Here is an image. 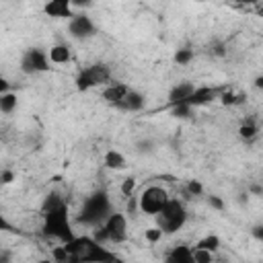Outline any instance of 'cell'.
<instances>
[{
  "label": "cell",
  "mask_w": 263,
  "mask_h": 263,
  "mask_svg": "<svg viewBox=\"0 0 263 263\" xmlns=\"http://www.w3.org/2000/svg\"><path fill=\"white\" fill-rule=\"evenodd\" d=\"M43 232L47 236H53V238L62 240V242H68V240L74 238L70 216H68V205L66 203L43 214Z\"/></svg>",
  "instance_id": "obj_1"
},
{
  "label": "cell",
  "mask_w": 263,
  "mask_h": 263,
  "mask_svg": "<svg viewBox=\"0 0 263 263\" xmlns=\"http://www.w3.org/2000/svg\"><path fill=\"white\" fill-rule=\"evenodd\" d=\"M109 214H111L109 195L105 191H97L90 197H86V201L82 203L78 220L84 222V224H99V222H105V218Z\"/></svg>",
  "instance_id": "obj_2"
},
{
  "label": "cell",
  "mask_w": 263,
  "mask_h": 263,
  "mask_svg": "<svg viewBox=\"0 0 263 263\" xmlns=\"http://www.w3.org/2000/svg\"><path fill=\"white\" fill-rule=\"evenodd\" d=\"M156 222L164 234H173L181 230L183 224L187 222V210L179 199H168L166 205L160 210V214H156Z\"/></svg>",
  "instance_id": "obj_3"
},
{
  "label": "cell",
  "mask_w": 263,
  "mask_h": 263,
  "mask_svg": "<svg viewBox=\"0 0 263 263\" xmlns=\"http://www.w3.org/2000/svg\"><path fill=\"white\" fill-rule=\"evenodd\" d=\"M168 199L171 197H168V193L162 187L150 185L140 195V212L146 214V216H156V214H160V210L166 205Z\"/></svg>",
  "instance_id": "obj_4"
},
{
  "label": "cell",
  "mask_w": 263,
  "mask_h": 263,
  "mask_svg": "<svg viewBox=\"0 0 263 263\" xmlns=\"http://www.w3.org/2000/svg\"><path fill=\"white\" fill-rule=\"evenodd\" d=\"M49 53L39 49V47H31L21 55V70L25 74H39V72H47L49 70Z\"/></svg>",
  "instance_id": "obj_5"
},
{
  "label": "cell",
  "mask_w": 263,
  "mask_h": 263,
  "mask_svg": "<svg viewBox=\"0 0 263 263\" xmlns=\"http://www.w3.org/2000/svg\"><path fill=\"white\" fill-rule=\"evenodd\" d=\"M105 228L109 232V242L113 245H121L127 238V216L123 212H111L105 218Z\"/></svg>",
  "instance_id": "obj_6"
},
{
  "label": "cell",
  "mask_w": 263,
  "mask_h": 263,
  "mask_svg": "<svg viewBox=\"0 0 263 263\" xmlns=\"http://www.w3.org/2000/svg\"><path fill=\"white\" fill-rule=\"evenodd\" d=\"M68 33L74 39H88V37H92L97 33V27L90 21V16L80 12V14H72V18L68 23Z\"/></svg>",
  "instance_id": "obj_7"
},
{
  "label": "cell",
  "mask_w": 263,
  "mask_h": 263,
  "mask_svg": "<svg viewBox=\"0 0 263 263\" xmlns=\"http://www.w3.org/2000/svg\"><path fill=\"white\" fill-rule=\"evenodd\" d=\"M222 92L224 88H218V86H195V90L189 95V99H185V103H189L191 107H201L220 99Z\"/></svg>",
  "instance_id": "obj_8"
},
{
  "label": "cell",
  "mask_w": 263,
  "mask_h": 263,
  "mask_svg": "<svg viewBox=\"0 0 263 263\" xmlns=\"http://www.w3.org/2000/svg\"><path fill=\"white\" fill-rule=\"evenodd\" d=\"M72 0H47L43 12L51 18H72Z\"/></svg>",
  "instance_id": "obj_9"
},
{
  "label": "cell",
  "mask_w": 263,
  "mask_h": 263,
  "mask_svg": "<svg viewBox=\"0 0 263 263\" xmlns=\"http://www.w3.org/2000/svg\"><path fill=\"white\" fill-rule=\"evenodd\" d=\"M127 90H129V86L123 84V82H109V84L105 86V90H103V99H105V103H109L111 107H117V105L123 101V97L127 95Z\"/></svg>",
  "instance_id": "obj_10"
},
{
  "label": "cell",
  "mask_w": 263,
  "mask_h": 263,
  "mask_svg": "<svg viewBox=\"0 0 263 263\" xmlns=\"http://www.w3.org/2000/svg\"><path fill=\"white\" fill-rule=\"evenodd\" d=\"M117 259V255L115 253H111V251H107L101 242H92L90 247H88V251L84 253V257H82V261H95V263H109V261H115Z\"/></svg>",
  "instance_id": "obj_11"
},
{
  "label": "cell",
  "mask_w": 263,
  "mask_h": 263,
  "mask_svg": "<svg viewBox=\"0 0 263 263\" xmlns=\"http://www.w3.org/2000/svg\"><path fill=\"white\" fill-rule=\"evenodd\" d=\"M144 105H146V99H144V95L140 92V90H134V88H129L127 90V95L123 97V101L115 107V109H123V111H142L144 109Z\"/></svg>",
  "instance_id": "obj_12"
},
{
  "label": "cell",
  "mask_w": 263,
  "mask_h": 263,
  "mask_svg": "<svg viewBox=\"0 0 263 263\" xmlns=\"http://www.w3.org/2000/svg\"><path fill=\"white\" fill-rule=\"evenodd\" d=\"M84 70H86L88 76L92 78L95 86H101V84H109V82H111V70H109L107 64L97 62V64H92V66H88V68H84Z\"/></svg>",
  "instance_id": "obj_13"
},
{
  "label": "cell",
  "mask_w": 263,
  "mask_h": 263,
  "mask_svg": "<svg viewBox=\"0 0 263 263\" xmlns=\"http://www.w3.org/2000/svg\"><path fill=\"white\" fill-rule=\"evenodd\" d=\"M195 90V84L189 82V80H183L179 84H175L171 90H168V103L175 105V103H183L185 99H189V95Z\"/></svg>",
  "instance_id": "obj_14"
},
{
  "label": "cell",
  "mask_w": 263,
  "mask_h": 263,
  "mask_svg": "<svg viewBox=\"0 0 263 263\" xmlns=\"http://www.w3.org/2000/svg\"><path fill=\"white\" fill-rule=\"evenodd\" d=\"M166 261L171 263H193V249L187 245H177L166 255Z\"/></svg>",
  "instance_id": "obj_15"
},
{
  "label": "cell",
  "mask_w": 263,
  "mask_h": 263,
  "mask_svg": "<svg viewBox=\"0 0 263 263\" xmlns=\"http://www.w3.org/2000/svg\"><path fill=\"white\" fill-rule=\"evenodd\" d=\"M103 162H105V166L109 168V171H123L125 166H127V160H125V156L119 152V150H107L105 152V158H103Z\"/></svg>",
  "instance_id": "obj_16"
},
{
  "label": "cell",
  "mask_w": 263,
  "mask_h": 263,
  "mask_svg": "<svg viewBox=\"0 0 263 263\" xmlns=\"http://www.w3.org/2000/svg\"><path fill=\"white\" fill-rule=\"evenodd\" d=\"M49 60L51 64H68L72 60V51L66 43H55L53 47H49Z\"/></svg>",
  "instance_id": "obj_17"
},
{
  "label": "cell",
  "mask_w": 263,
  "mask_h": 263,
  "mask_svg": "<svg viewBox=\"0 0 263 263\" xmlns=\"http://www.w3.org/2000/svg\"><path fill=\"white\" fill-rule=\"evenodd\" d=\"M257 134H259V127H257V123L253 119H245L240 123V127H238V136L242 140H247V142L253 140V138H257Z\"/></svg>",
  "instance_id": "obj_18"
},
{
  "label": "cell",
  "mask_w": 263,
  "mask_h": 263,
  "mask_svg": "<svg viewBox=\"0 0 263 263\" xmlns=\"http://www.w3.org/2000/svg\"><path fill=\"white\" fill-rule=\"evenodd\" d=\"M16 109V95L12 90L0 92V111L2 113H12Z\"/></svg>",
  "instance_id": "obj_19"
},
{
  "label": "cell",
  "mask_w": 263,
  "mask_h": 263,
  "mask_svg": "<svg viewBox=\"0 0 263 263\" xmlns=\"http://www.w3.org/2000/svg\"><path fill=\"white\" fill-rule=\"evenodd\" d=\"M74 84H76V90H80V92H86V90L95 88V82H92V78L88 76V72H86V70H80V72H78V76H76Z\"/></svg>",
  "instance_id": "obj_20"
},
{
  "label": "cell",
  "mask_w": 263,
  "mask_h": 263,
  "mask_svg": "<svg viewBox=\"0 0 263 263\" xmlns=\"http://www.w3.org/2000/svg\"><path fill=\"white\" fill-rule=\"evenodd\" d=\"M66 201L60 197V193H49V195H45V199H43V203H41V212L45 214V212H49V210H55V208H60V205H64Z\"/></svg>",
  "instance_id": "obj_21"
},
{
  "label": "cell",
  "mask_w": 263,
  "mask_h": 263,
  "mask_svg": "<svg viewBox=\"0 0 263 263\" xmlns=\"http://www.w3.org/2000/svg\"><path fill=\"white\" fill-rule=\"evenodd\" d=\"M195 247H199V249H208V251H218L220 249V236H216V234H205V236H201L199 240H197V245Z\"/></svg>",
  "instance_id": "obj_22"
},
{
  "label": "cell",
  "mask_w": 263,
  "mask_h": 263,
  "mask_svg": "<svg viewBox=\"0 0 263 263\" xmlns=\"http://www.w3.org/2000/svg\"><path fill=\"white\" fill-rule=\"evenodd\" d=\"M191 111H193V107H191L189 103H185V101L171 105V115L177 117V119H187V117L191 115Z\"/></svg>",
  "instance_id": "obj_23"
},
{
  "label": "cell",
  "mask_w": 263,
  "mask_h": 263,
  "mask_svg": "<svg viewBox=\"0 0 263 263\" xmlns=\"http://www.w3.org/2000/svg\"><path fill=\"white\" fill-rule=\"evenodd\" d=\"M191 60H193V49H189V47L177 49V51H175V55H173V62H175V64H179V66H185V64H189Z\"/></svg>",
  "instance_id": "obj_24"
},
{
  "label": "cell",
  "mask_w": 263,
  "mask_h": 263,
  "mask_svg": "<svg viewBox=\"0 0 263 263\" xmlns=\"http://www.w3.org/2000/svg\"><path fill=\"white\" fill-rule=\"evenodd\" d=\"M212 259H214V253L212 251L199 249V247L193 249V263H210Z\"/></svg>",
  "instance_id": "obj_25"
},
{
  "label": "cell",
  "mask_w": 263,
  "mask_h": 263,
  "mask_svg": "<svg viewBox=\"0 0 263 263\" xmlns=\"http://www.w3.org/2000/svg\"><path fill=\"white\" fill-rule=\"evenodd\" d=\"M242 101V95H234L232 90H224L222 95H220V103L222 105H236V103H240Z\"/></svg>",
  "instance_id": "obj_26"
},
{
  "label": "cell",
  "mask_w": 263,
  "mask_h": 263,
  "mask_svg": "<svg viewBox=\"0 0 263 263\" xmlns=\"http://www.w3.org/2000/svg\"><path fill=\"white\" fill-rule=\"evenodd\" d=\"M51 257L55 259V261H62V263H66V261H72V257H70V253H68V249L62 245V247H53L51 249Z\"/></svg>",
  "instance_id": "obj_27"
},
{
  "label": "cell",
  "mask_w": 263,
  "mask_h": 263,
  "mask_svg": "<svg viewBox=\"0 0 263 263\" xmlns=\"http://www.w3.org/2000/svg\"><path fill=\"white\" fill-rule=\"evenodd\" d=\"M119 189H121V193H123L125 197L134 195V189H136V179H134V177H127V179H123Z\"/></svg>",
  "instance_id": "obj_28"
},
{
  "label": "cell",
  "mask_w": 263,
  "mask_h": 263,
  "mask_svg": "<svg viewBox=\"0 0 263 263\" xmlns=\"http://www.w3.org/2000/svg\"><path fill=\"white\" fill-rule=\"evenodd\" d=\"M162 234H164V232H162V228H160V226L148 228V230L144 232V236H146V240H148V242H158V240L162 238Z\"/></svg>",
  "instance_id": "obj_29"
},
{
  "label": "cell",
  "mask_w": 263,
  "mask_h": 263,
  "mask_svg": "<svg viewBox=\"0 0 263 263\" xmlns=\"http://www.w3.org/2000/svg\"><path fill=\"white\" fill-rule=\"evenodd\" d=\"M92 238L97 240V242H101V245H105V242H109V232H107V228H105V224L103 226H99L95 232H92Z\"/></svg>",
  "instance_id": "obj_30"
},
{
  "label": "cell",
  "mask_w": 263,
  "mask_h": 263,
  "mask_svg": "<svg viewBox=\"0 0 263 263\" xmlns=\"http://www.w3.org/2000/svg\"><path fill=\"white\" fill-rule=\"evenodd\" d=\"M187 191L191 195H201L203 193V185L199 181H187Z\"/></svg>",
  "instance_id": "obj_31"
},
{
  "label": "cell",
  "mask_w": 263,
  "mask_h": 263,
  "mask_svg": "<svg viewBox=\"0 0 263 263\" xmlns=\"http://www.w3.org/2000/svg\"><path fill=\"white\" fill-rule=\"evenodd\" d=\"M138 210H140V197L129 195L127 197V210H125V214H136Z\"/></svg>",
  "instance_id": "obj_32"
},
{
  "label": "cell",
  "mask_w": 263,
  "mask_h": 263,
  "mask_svg": "<svg viewBox=\"0 0 263 263\" xmlns=\"http://www.w3.org/2000/svg\"><path fill=\"white\" fill-rule=\"evenodd\" d=\"M14 179H16V177H14V173H12L10 168H2V173H0V183H2V185H10Z\"/></svg>",
  "instance_id": "obj_33"
},
{
  "label": "cell",
  "mask_w": 263,
  "mask_h": 263,
  "mask_svg": "<svg viewBox=\"0 0 263 263\" xmlns=\"http://www.w3.org/2000/svg\"><path fill=\"white\" fill-rule=\"evenodd\" d=\"M208 203H210L214 210H224V201H222L220 195H210V197H208Z\"/></svg>",
  "instance_id": "obj_34"
},
{
  "label": "cell",
  "mask_w": 263,
  "mask_h": 263,
  "mask_svg": "<svg viewBox=\"0 0 263 263\" xmlns=\"http://www.w3.org/2000/svg\"><path fill=\"white\" fill-rule=\"evenodd\" d=\"M251 234H253L257 240H261V242H263V224H257V226H253Z\"/></svg>",
  "instance_id": "obj_35"
},
{
  "label": "cell",
  "mask_w": 263,
  "mask_h": 263,
  "mask_svg": "<svg viewBox=\"0 0 263 263\" xmlns=\"http://www.w3.org/2000/svg\"><path fill=\"white\" fill-rule=\"evenodd\" d=\"M90 4H92V0H72V6L74 8H80V10L82 8H88Z\"/></svg>",
  "instance_id": "obj_36"
},
{
  "label": "cell",
  "mask_w": 263,
  "mask_h": 263,
  "mask_svg": "<svg viewBox=\"0 0 263 263\" xmlns=\"http://www.w3.org/2000/svg\"><path fill=\"white\" fill-rule=\"evenodd\" d=\"M152 146H154L152 142H140L138 144V152H142V154L144 152H152Z\"/></svg>",
  "instance_id": "obj_37"
},
{
  "label": "cell",
  "mask_w": 263,
  "mask_h": 263,
  "mask_svg": "<svg viewBox=\"0 0 263 263\" xmlns=\"http://www.w3.org/2000/svg\"><path fill=\"white\" fill-rule=\"evenodd\" d=\"M212 53H216V55H224V45H216V47H212Z\"/></svg>",
  "instance_id": "obj_38"
},
{
  "label": "cell",
  "mask_w": 263,
  "mask_h": 263,
  "mask_svg": "<svg viewBox=\"0 0 263 263\" xmlns=\"http://www.w3.org/2000/svg\"><path fill=\"white\" fill-rule=\"evenodd\" d=\"M251 191H253V193H257V195H263V187H261V185H253V187H251Z\"/></svg>",
  "instance_id": "obj_39"
},
{
  "label": "cell",
  "mask_w": 263,
  "mask_h": 263,
  "mask_svg": "<svg viewBox=\"0 0 263 263\" xmlns=\"http://www.w3.org/2000/svg\"><path fill=\"white\" fill-rule=\"evenodd\" d=\"M6 90H8V82L2 78V80H0V92H6Z\"/></svg>",
  "instance_id": "obj_40"
},
{
  "label": "cell",
  "mask_w": 263,
  "mask_h": 263,
  "mask_svg": "<svg viewBox=\"0 0 263 263\" xmlns=\"http://www.w3.org/2000/svg\"><path fill=\"white\" fill-rule=\"evenodd\" d=\"M255 88H263V76H257L255 78Z\"/></svg>",
  "instance_id": "obj_41"
},
{
  "label": "cell",
  "mask_w": 263,
  "mask_h": 263,
  "mask_svg": "<svg viewBox=\"0 0 263 263\" xmlns=\"http://www.w3.org/2000/svg\"><path fill=\"white\" fill-rule=\"evenodd\" d=\"M257 14H259V16H263V6H261V8L257 10Z\"/></svg>",
  "instance_id": "obj_42"
}]
</instances>
